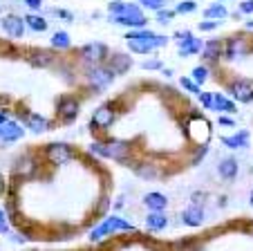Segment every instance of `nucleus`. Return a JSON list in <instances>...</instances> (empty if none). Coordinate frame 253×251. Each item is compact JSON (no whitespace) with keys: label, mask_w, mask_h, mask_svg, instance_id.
Here are the masks:
<instances>
[{"label":"nucleus","mask_w":253,"mask_h":251,"mask_svg":"<svg viewBox=\"0 0 253 251\" xmlns=\"http://www.w3.org/2000/svg\"><path fill=\"white\" fill-rule=\"evenodd\" d=\"M206 14V18H226V9L222 5H213V7H209V9L204 11Z\"/></svg>","instance_id":"27"},{"label":"nucleus","mask_w":253,"mask_h":251,"mask_svg":"<svg viewBox=\"0 0 253 251\" xmlns=\"http://www.w3.org/2000/svg\"><path fill=\"white\" fill-rule=\"evenodd\" d=\"M146 224H148V229H153V231H159V229H166L168 220H166V215H162L159 211H153V213L146 218Z\"/></svg>","instance_id":"19"},{"label":"nucleus","mask_w":253,"mask_h":251,"mask_svg":"<svg viewBox=\"0 0 253 251\" xmlns=\"http://www.w3.org/2000/svg\"><path fill=\"white\" fill-rule=\"evenodd\" d=\"M217 23H220V20H211V23H200V29H202V32H211V29L217 27Z\"/></svg>","instance_id":"35"},{"label":"nucleus","mask_w":253,"mask_h":251,"mask_svg":"<svg viewBox=\"0 0 253 251\" xmlns=\"http://www.w3.org/2000/svg\"><path fill=\"white\" fill-rule=\"evenodd\" d=\"M126 41H128V48L137 54H148V52H153V50L166 45V36H159V34L150 32V29H143V27L128 32Z\"/></svg>","instance_id":"1"},{"label":"nucleus","mask_w":253,"mask_h":251,"mask_svg":"<svg viewBox=\"0 0 253 251\" xmlns=\"http://www.w3.org/2000/svg\"><path fill=\"white\" fill-rule=\"evenodd\" d=\"M222 142H224L229 148H240V146H247L249 135H247V133H238L235 137H224Z\"/></svg>","instance_id":"25"},{"label":"nucleus","mask_w":253,"mask_h":251,"mask_svg":"<svg viewBox=\"0 0 253 251\" xmlns=\"http://www.w3.org/2000/svg\"><path fill=\"white\" fill-rule=\"evenodd\" d=\"M115 231H134V227H132V224H128L126 220L115 218V215H112V218L105 220L99 229H94L90 238H92V240H101V238H105L108 233H115Z\"/></svg>","instance_id":"4"},{"label":"nucleus","mask_w":253,"mask_h":251,"mask_svg":"<svg viewBox=\"0 0 253 251\" xmlns=\"http://www.w3.org/2000/svg\"><path fill=\"white\" fill-rule=\"evenodd\" d=\"M193 79H195V83H197V86H202V83H204V81L209 79V70H206L204 65L195 67V70H193Z\"/></svg>","instance_id":"28"},{"label":"nucleus","mask_w":253,"mask_h":251,"mask_svg":"<svg viewBox=\"0 0 253 251\" xmlns=\"http://www.w3.org/2000/svg\"><path fill=\"white\" fill-rule=\"evenodd\" d=\"M143 202H146V206L148 208H153V211H162V208L166 206L168 200L164 198L162 193H148L146 198H143Z\"/></svg>","instance_id":"18"},{"label":"nucleus","mask_w":253,"mask_h":251,"mask_svg":"<svg viewBox=\"0 0 253 251\" xmlns=\"http://www.w3.org/2000/svg\"><path fill=\"white\" fill-rule=\"evenodd\" d=\"M141 2V7H146V9H155L159 11L164 5H166V0H139Z\"/></svg>","instance_id":"29"},{"label":"nucleus","mask_w":253,"mask_h":251,"mask_svg":"<svg viewBox=\"0 0 253 251\" xmlns=\"http://www.w3.org/2000/svg\"><path fill=\"white\" fill-rule=\"evenodd\" d=\"M182 88H186L191 95H200V86H195L191 79H182Z\"/></svg>","instance_id":"32"},{"label":"nucleus","mask_w":253,"mask_h":251,"mask_svg":"<svg viewBox=\"0 0 253 251\" xmlns=\"http://www.w3.org/2000/svg\"><path fill=\"white\" fill-rule=\"evenodd\" d=\"M249 52V45L247 41H244L242 36L238 38H231L229 43H226V56L229 58H235V56H244V54Z\"/></svg>","instance_id":"14"},{"label":"nucleus","mask_w":253,"mask_h":251,"mask_svg":"<svg viewBox=\"0 0 253 251\" xmlns=\"http://www.w3.org/2000/svg\"><path fill=\"white\" fill-rule=\"evenodd\" d=\"M110 14L115 16V23L126 25V27L139 29L146 25V16L141 14V9L137 5H128V2H121V0L110 2Z\"/></svg>","instance_id":"2"},{"label":"nucleus","mask_w":253,"mask_h":251,"mask_svg":"<svg viewBox=\"0 0 253 251\" xmlns=\"http://www.w3.org/2000/svg\"><path fill=\"white\" fill-rule=\"evenodd\" d=\"M5 121H9V119H7V112H0V123H5Z\"/></svg>","instance_id":"40"},{"label":"nucleus","mask_w":253,"mask_h":251,"mask_svg":"<svg viewBox=\"0 0 253 251\" xmlns=\"http://www.w3.org/2000/svg\"><path fill=\"white\" fill-rule=\"evenodd\" d=\"M130 65H132V58L126 56V54H115V56H110V63H108V67H110L115 74H121V72H128Z\"/></svg>","instance_id":"16"},{"label":"nucleus","mask_w":253,"mask_h":251,"mask_svg":"<svg viewBox=\"0 0 253 251\" xmlns=\"http://www.w3.org/2000/svg\"><path fill=\"white\" fill-rule=\"evenodd\" d=\"M58 114H61L63 121H72L79 114V101L72 99V97H63L58 101Z\"/></svg>","instance_id":"12"},{"label":"nucleus","mask_w":253,"mask_h":251,"mask_svg":"<svg viewBox=\"0 0 253 251\" xmlns=\"http://www.w3.org/2000/svg\"><path fill=\"white\" fill-rule=\"evenodd\" d=\"M217 2H224V0H217Z\"/></svg>","instance_id":"43"},{"label":"nucleus","mask_w":253,"mask_h":251,"mask_svg":"<svg viewBox=\"0 0 253 251\" xmlns=\"http://www.w3.org/2000/svg\"><path fill=\"white\" fill-rule=\"evenodd\" d=\"M52 45L58 50H67L70 48V36H67V32H56L52 36Z\"/></svg>","instance_id":"26"},{"label":"nucleus","mask_w":253,"mask_h":251,"mask_svg":"<svg viewBox=\"0 0 253 251\" xmlns=\"http://www.w3.org/2000/svg\"><path fill=\"white\" fill-rule=\"evenodd\" d=\"M195 9V2L193 0H184V2H179V5L175 7V14H188V11Z\"/></svg>","instance_id":"30"},{"label":"nucleus","mask_w":253,"mask_h":251,"mask_svg":"<svg viewBox=\"0 0 253 251\" xmlns=\"http://www.w3.org/2000/svg\"><path fill=\"white\" fill-rule=\"evenodd\" d=\"M25 5H27L29 9H41V7H43V0H25Z\"/></svg>","instance_id":"36"},{"label":"nucleus","mask_w":253,"mask_h":251,"mask_svg":"<svg viewBox=\"0 0 253 251\" xmlns=\"http://www.w3.org/2000/svg\"><path fill=\"white\" fill-rule=\"evenodd\" d=\"M188 135H191L197 144H206V139H209V135H211L209 123H206L204 119H197L195 117L191 123H188Z\"/></svg>","instance_id":"10"},{"label":"nucleus","mask_w":253,"mask_h":251,"mask_svg":"<svg viewBox=\"0 0 253 251\" xmlns=\"http://www.w3.org/2000/svg\"><path fill=\"white\" fill-rule=\"evenodd\" d=\"M56 14H58V16H63L65 20H72V18H74V16H72L70 11H56Z\"/></svg>","instance_id":"39"},{"label":"nucleus","mask_w":253,"mask_h":251,"mask_svg":"<svg viewBox=\"0 0 253 251\" xmlns=\"http://www.w3.org/2000/svg\"><path fill=\"white\" fill-rule=\"evenodd\" d=\"M202 220H204V213H202V208L197 206H191L184 211V222L188 224V227H200Z\"/></svg>","instance_id":"17"},{"label":"nucleus","mask_w":253,"mask_h":251,"mask_svg":"<svg viewBox=\"0 0 253 251\" xmlns=\"http://www.w3.org/2000/svg\"><path fill=\"white\" fill-rule=\"evenodd\" d=\"M220 52H222V45L217 43V41H209V43L204 45V50H202L204 58H209V61H217V58H220Z\"/></svg>","instance_id":"24"},{"label":"nucleus","mask_w":253,"mask_h":251,"mask_svg":"<svg viewBox=\"0 0 253 251\" xmlns=\"http://www.w3.org/2000/svg\"><path fill=\"white\" fill-rule=\"evenodd\" d=\"M172 14H175V11L159 9V11H157V23H162V25H168V23H170V18H172Z\"/></svg>","instance_id":"31"},{"label":"nucleus","mask_w":253,"mask_h":251,"mask_svg":"<svg viewBox=\"0 0 253 251\" xmlns=\"http://www.w3.org/2000/svg\"><path fill=\"white\" fill-rule=\"evenodd\" d=\"M90 152H96V155H103V157H112V159H124V157L128 155V144H124V142L92 144Z\"/></svg>","instance_id":"5"},{"label":"nucleus","mask_w":253,"mask_h":251,"mask_svg":"<svg viewBox=\"0 0 253 251\" xmlns=\"http://www.w3.org/2000/svg\"><path fill=\"white\" fill-rule=\"evenodd\" d=\"M72 157H74V152H72L65 144H52V146L47 148V159L52 161V164H65Z\"/></svg>","instance_id":"9"},{"label":"nucleus","mask_w":253,"mask_h":251,"mask_svg":"<svg viewBox=\"0 0 253 251\" xmlns=\"http://www.w3.org/2000/svg\"><path fill=\"white\" fill-rule=\"evenodd\" d=\"M2 29H5L11 38H23V34H25V18H20V16H16V14L5 16V18H2Z\"/></svg>","instance_id":"8"},{"label":"nucleus","mask_w":253,"mask_h":251,"mask_svg":"<svg viewBox=\"0 0 253 251\" xmlns=\"http://www.w3.org/2000/svg\"><path fill=\"white\" fill-rule=\"evenodd\" d=\"M159 67H162L159 61H146L143 63V70H159Z\"/></svg>","instance_id":"37"},{"label":"nucleus","mask_w":253,"mask_h":251,"mask_svg":"<svg viewBox=\"0 0 253 251\" xmlns=\"http://www.w3.org/2000/svg\"><path fill=\"white\" fill-rule=\"evenodd\" d=\"M220 175L224 177V180H233V177L238 175V161L235 159H224L220 164Z\"/></svg>","instance_id":"21"},{"label":"nucleus","mask_w":253,"mask_h":251,"mask_svg":"<svg viewBox=\"0 0 253 251\" xmlns=\"http://www.w3.org/2000/svg\"><path fill=\"white\" fill-rule=\"evenodd\" d=\"M25 25H27L29 29H34V32H45V29H47V20L39 14H29L27 18H25Z\"/></svg>","instance_id":"20"},{"label":"nucleus","mask_w":253,"mask_h":251,"mask_svg":"<svg viewBox=\"0 0 253 251\" xmlns=\"http://www.w3.org/2000/svg\"><path fill=\"white\" fill-rule=\"evenodd\" d=\"M247 27H249V29H253V20H251V23H247Z\"/></svg>","instance_id":"41"},{"label":"nucleus","mask_w":253,"mask_h":251,"mask_svg":"<svg viewBox=\"0 0 253 251\" xmlns=\"http://www.w3.org/2000/svg\"><path fill=\"white\" fill-rule=\"evenodd\" d=\"M240 9L244 11V14H249V11H253V0H247V2H242V7Z\"/></svg>","instance_id":"38"},{"label":"nucleus","mask_w":253,"mask_h":251,"mask_svg":"<svg viewBox=\"0 0 253 251\" xmlns=\"http://www.w3.org/2000/svg\"><path fill=\"white\" fill-rule=\"evenodd\" d=\"M87 81H90V86L94 90H105V88L110 86L112 81H115V72L110 70L108 65H94L90 72H87Z\"/></svg>","instance_id":"3"},{"label":"nucleus","mask_w":253,"mask_h":251,"mask_svg":"<svg viewBox=\"0 0 253 251\" xmlns=\"http://www.w3.org/2000/svg\"><path fill=\"white\" fill-rule=\"evenodd\" d=\"M202 50H204V43H202L200 38L188 36L186 41H182V45H179V56H191V54H200Z\"/></svg>","instance_id":"15"},{"label":"nucleus","mask_w":253,"mask_h":251,"mask_svg":"<svg viewBox=\"0 0 253 251\" xmlns=\"http://www.w3.org/2000/svg\"><path fill=\"white\" fill-rule=\"evenodd\" d=\"M251 206H253V193H251Z\"/></svg>","instance_id":"42"},{"label":"nucleus","mask_w":253,"mask_h":251,"mask_svg":"<svg viewBox=\"0 0 253 251\" xmlns=\"http://www.w3.org/2000/svg\"><path fill=\"white\" fill-rule=\"evenodd\" d=\"M112 121H115V110H112L110 105H101V108L92 114L90 126H94V128H108Z\"/></svg>","instance_id":"11"},{"label":"nucleus","mask_w":253,"mask_h":251,"mask_svg":"<svg viewBox=\"0 0 253 251\" xmlns=\"http://www.w3.org/2000/svg\"><path fill=\"white\" fill-rule=\"evenodd\" d=\"M27 126L34 133H43V130H47V119L41 114H27Z\"/></svg>","instance_id":"23"},{"label":"nucleus","mask_w":253,"mask_h":251,"mask_svg":"<svg viewBox=\"0 0 253 251\" xmlns=\"http://www.w3.org/2000/svg\"><path fill=\"white\" fill-rule=\"evenodd\" d=\"M0 231H9V222H7V215L2 208H0Z\"/></svg>","instance_id":"34"},{"label":"nucleus","mask_w":253,"mask_h":251,"mask_svg":"<svg viewBox=\"0 0 253 251\" xmlns=\"http://www.w3.org/2000/svg\"><path fill=\"white\" fill-rule=\"evenodd\" d=\"M229 92L235 101H240V103H249V101H253V83L251 81H233L231 88H229Z\"/></svg>","instance_id":"7"},{"label":"nucleus","mask_w":253,"mask_h":251,"mask_svg":"<svg viewBox=\"0 0 253 251\" xmlns=\"http://www.w3.org/2000/svg\"><path fill=\"white\" fill-rule=\"evenodd\" d=\"M23 137V128L14 121H5L0 123V139L2 142H16V139Z\"/></svg>","instance_id":"13"},{"label":"nucleus","mask_w":253,"mask_h":251,"mask_svg":"<svg viewBox=\"0 0 253 251\" xmlns=\"http://www.w3.org/2000/svg\"><path fill=\"white\" fill-rule=\"evenodd\" d=\"M81 56H83L85 63H94V65H99V63H103L105 58H108V48H105L103 43H90L81 50Z\"/></svg>","instance_id":"6"},{"label":"nucleus","mask_w":253,"mask_h":251,"mask_svg":"<svg viewBox=\"0 0 253 251\" xmlns=\"http://www.w3.org/2000/svg\"><path fill=\"white\" fill-rule=\"evenodd\" d=\"M200 101L206 105V108H213V97L206 95V92H200Z\"/></svg>","instance_id":"33"},{"label":"nucleus","mask_w":253,"mask_h":251,"mask_svg":"<svg viewBox=\"0 0 253 251\" xmlns=\"http://www.w3.org/2000/svg\"><path fill=\"white\" fill-rule=\"evenodd\" d=\"M213 108L222 110V112H235V103L226 99L224 95H213Z\"/></svg>","instance_id":"22"}]
</instances>
